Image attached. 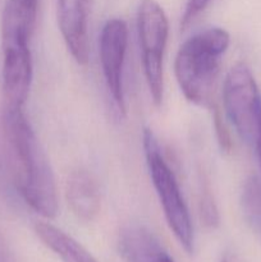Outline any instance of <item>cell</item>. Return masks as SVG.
I'll return each mask as SVG.
<instances>
[{"label": "cell", "mask_w": 261, "mask_h": 262, "mask_svg": "<svg viewBox=\"0 0 261 262\" xmlns=\"http://www.w3.org/2000/svg\"><path fill=\"white\" fill-rule=\"evenodd\" d=\"M3 133L18 192L46 219L58 214V192L50 161L22 109H3Z\"/></svg>", "instance_id": "1"}, {"label": "cell", "mask_w": 261, "mask_h": 262, "mask_svg": "<svg viewBox=\"0 0 261 262\" xmlns=\"http://www.w3.org/2000/svg\"><path fill=\"white\" fill-rule=\"evenodd\" d=\"M229 33L211 27L184 41L174 61V73L184 97L199 106L211 107L222 56L229 46Z\"/></svg>", "instance_id": "2"}, {"label": "cell", "mask_w": 261, "mask_h": 262, "mask_svg": "<svg viewBox=\"0 0 261 262\" xmlns=\"http://www.w3.org/2000/svg\"><path fill=\"white\" fill-rule=\"evenodd\" d=\"M143 150L154 188L159 197L164 216L174 237L187 253L193 252V227L188 207L183 199L178 181L166 163L158 138L151 129L143 130Z\"/></svg>", "instance_id": "3"}, {"label": "cell", "mask_w": 261, "mask_h": 262, "mask_svg": "<svg viewBox=\"0 0 261 262\" xmlns=\"http://www.w3.org/2000/svg\"><path fill=\"white\" fill-rule=\"evenodd\" d=\"M137 30L142 66L150 95L156 106L163 101V63L169 35L165 12L155 0H142L137 12Z\"/></svg>", "instance_id": "4"}, {"label": "cell", "mask_w": 261, "mask_h": 262, "mask_svg": "<svg viewBox=\"0 0 261 262\" xmlns=\"http://www.w3.org/2000/svg\"><path fill=\"white\" fill-rule=\"evenodd\" d=\"M225 113L240 137L256 145L261 122V99L250 68L237 63L228 72L223 87Z\"/></svg>", "instance_id": "5"}, {"label": "cell", "mask_w": 261, "mask_h": 262, "mask_svg": "<svg viewBox=\"0 0 261 262\" xmlns=\"http://www.w3.org/2000/svg\"><path fill=\"white\" fill-rule=\"evenodd\" d=\"M128 43V28L124 20L113 18L102 27L99 40V54L105 83L120 114H125L123 71Z\"/></svg>", "instance_id": "6"}, {"label": "cell", "mask_w": 261, "mask_h": 262, "mask_svg": "<svg viewBox=\"0 0 261 262\" xmlns=\"http://www.w3.org/2000/svg\"><path fill=\"white\" fill-rule=\"evenodd\" d=\"M40 0H7L2 15L3 54L31 53Z\"/></svg>", "instance_id": "7"}, {"label": "cell", "mask_w": 261, "mask_h": 262, "mask_svg": "<svg viewBox=\"0 0 261 262\" xmlns=\"http://www.w3.org/2000/svg\"><path fill=\"white\" fill-rule=\"evenodd\" d=\"M92 0H56L58 23L69 53L79 66L89 61V18Z\"/></svg>", "instance_id": "8"}, {"label": "cell", "mask_w": 261, "mask_h": 262, "mask_svg": "<svg viewBox=\"0 0 261 262\" xmlns=\"http://www.w3.org/2000/svg\"><path fill=\"white\" fill-rule=\"evenodd\" d=\"M67 201L78 219L91 222L101 209L100 189L96 179L83 169L73 171L67 181Z\"/></svg>", "instance_id": "9"}, {"label": "cell", "mask_w": 261, "mask_h": 262, "mask_svg": "<svg viewBox=\"0 0 261 262\" xmlns=\"http://www.w3.org/2000/svg\"><path fill=\"white\" fill-rule=\"evenodd\" d=\"M118 250L125 262H155L164 252L153 232L140 224L123 228L118 239Z\"/></svg>", "instance_id": "10"}, {"label": "cell", "mask_w": 261, "mask_h": 262, "mask_svg": "<svg viewBox=\"0 0 261 262\" xmlns=\"http://www.w3.org/2000/svg\"><path fill=\"white\" fill-rule=\"evenodd\" d=\"M35 232L41 242L63 262H97L83 246L50 223H36Z\"/></svg>", "instance_id": "11"}, {"label": "cell", "mask_w": 261, "mask_h": 262, "mask_svg": "<svg viewBox=\"0 0 261 262\" xmlns=\"http://www.w3.org/2000/svg\"><path fill=\"white\" fill-rule=\"evenodd\" d=\"M242 206L248 223L261 232V178L251 177L245 184Z\"/></svg>", "instance_id": "12"}, {"label": "cell", "mask_w": 261, "mask_h": 262, "mask_svg": "<svg viewBox=\"0 0 261 262\" xmlns=\"http://www.w3.org/2000/svg\"><path fill=\"white\" fill-rule=\"evenodd\" d=\"M201 219L207 227H216L219 224V214L212 200L211 193L207 188H204V194L201 199Z\"/></svg>", "instance_id": "13"}, {"label": "cell", "mask_w": 261, "mask_h": 262, "mask_svg": "<svg viewBox=\"0 0 261 262\" xmlns=\"http://www.w3.org/2000/svg\"><path fill=\"white\" fill-rule=\"evenodd\" d=\"M211 3V0H187L186 8H184L183 15H182L181 26L184 28L196 19L197 15L206 9L207 5Z\"/></svg>", "instance_id": "14"}, {"label": "cell", "mask_w": 261, "mask_h": 262, "mask_svg": "<svg viewBox=\"0 0 261 262\" xmlns=\"http://www.w3.org/2000/svg\"><path fill=\"white\" fill-rule=\"evenodd\" d=\"M215 110L214 115V122H215V129H216V136L217 141H219V145L222 150H224L225 152H229L230 148H232V141H230V136L228 129L225 128L224 123H223L222 117H220V113L217 109Z\"/></svg>", "instance_id": "15"}, {"label": "cell", "mask_w": 261, "mask_h": 262, "mask_svg": "<svg viewBox=\"0 0 261 262\" xmlns=\"http://www.w3.org/2000/svg\"><path fill=\"white\" fill-rule=\"evenodd\" d=\"M0 262H12L9 251H8L7 246H5L4 241H3L2 235H0Z\"/></svg>", "instance_id": "16"}, {"label": "cell", "mask_w": 261, "mask_h": 262, "mask_svg": "<svg viewBox=\"0 0 261 262\" xmlns=\"http://www.w3.org/2000/svg\"><path fill=\"white\" fill-rule=\"evenodd\" d=\"M256 148H257L258 159H260V165H261V122H260V128H258L257 140H256Z\"/></svg>", "instance_id": "17"}, {"label": "cell", "mask_w": 261, "mask_h": 262, "mask_svg": "<svg viewBox=\"0 0 261 262\" xmlns=\"http://www.w3.org/2000/svg\"><path fill=\"white\" fill-rule=\"evenodd\" d=\"M155 262H174V261L170 256H168L165 252H163L158 258H156Z\"/></svg>", "instance_id": "18"}, {"label": "cell", "mask_w": 261, "mask_h": 262, "mask_svg": "<svg viewBox=\"0 0 261 262\" xmlns=\"http://www.w3.org/2000/svg\"><path fill=\"white\" fill-rule=\"evenodd\" d=\"M220 262H228V260H225V258H223V260L220 261Z\"/></svg>", "instance_id": "19"}]
</instances>
